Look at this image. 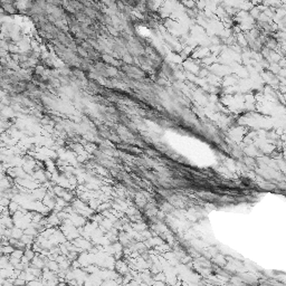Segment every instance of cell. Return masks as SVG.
Segmentation results:
<instances>
[{
  "label": "cell",
  "mask_w": 286,
  "mask_h": 286,
  "mask_svg": "<svg viewBox=\"0 0 286 286\" xmlns=\"http://www.w3.org/2000/svg\"><path fill=\"white\" fill-rule=\"evenodd\" d=\"M78 50H79V53L82 54V55H83V56H86V53H85V52H84L83 49H81V48H78Z\"/></svg>",
  "instance_id": "cell-1"
}]
</instances>
